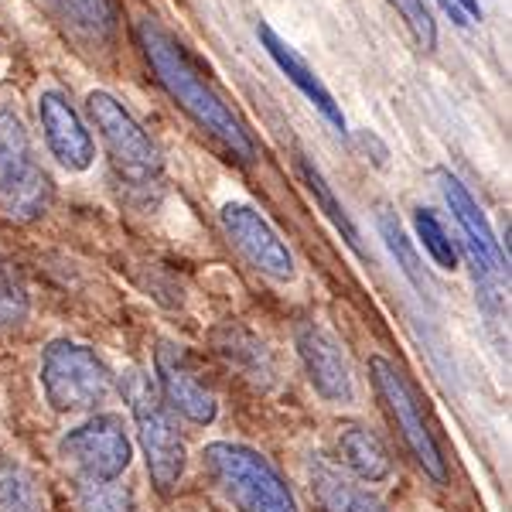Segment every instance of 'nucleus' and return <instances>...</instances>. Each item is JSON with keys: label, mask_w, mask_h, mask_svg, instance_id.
Returning <instances> with one entry per match:
<instances>
[{"label": "nucleus", "mask_w": 512, "mask_h": 512, "mask_svg": "<svg viewBox=\"0 0 512 512\" xmlns=\"http://www.w3.org/2000/svg\"><path fill=\"white\" fill-rule=\"evenodd\" d=\"M414 229H417L420 246L431 253V260L437 263V267H441V270L458 267V253H454V243H451L448 229L441 226V219H437L431 209H417L414 212Z\"/></svg>", "instance_id": "23"}, {"label": "nucleus", "mask_w": 512, "mask_h": 512, "mask_svg": "<svg viewBox=\"0 0 512 512\" xmlns=\"http://www.w3.org/2000/svg\"><path fill=\"white\" fill-rule=\"evenodd\" d=\"M301 178H304V185H308V192L315 195V202H318V209L325 212L328 216V222L342 233V239L345 243L352 246L355 253H359V233H355V226H352V219L345 216V209L338 205V198H335V192L328 188V181H325V175L315 168L311 161H301Z\"/></svg>", "instance_id": "20"}, {"label": "nucleus", "mask_w": 512, "mask_h": 512, "mask_svg": "<svg viewBox=\"0 0 512 512\" xmlns=\"http://www.w3.org/2000/svg\"><path fill=\"white\" fill-rule=\"evenodd\" d=\"M79 512H134V492L117 482H76Z\"/></svg>", "instance_id": "22"}, {"label": "nucleus", "mask_w": 512, "mask_h": 512, "mask_svg": "<svg viewBox=\"0 0 512 512\" xmlns=\"http://www.w3.org/2000/svg\"><path fill=\"white\" fill-rule=\"evenodd\" d=\"M441 7L451 14V21L458 24V28H472L475 21H482L478 0H441Z\"/></svg>", "instance_id": "26"}, {"label": "nucleus", "mask_w": 512, "mask_h": 512, "mask_svg": "<svg viewBox=\"0 0 512 512\" xmlns=\"http://www.w3.org/2000/svg\"><path fill=\"white\" fill-rule=\"evenodd\" d=\"M38 120H41V130H45V140H48V151L52 158L62 164L65 171H89L93 168V158H96V144L89 137L86 123L79 120V113L69 106V99L55 89L38 96Z\"/></svg>", "instance_id": "12"}, {"label": "nucleus", "mask_w": 512, "mask_h": 512, "mask_svg": "<svg viewBox=\"0 0 512 512\" xmlns=\"http://www.w3.org/2000/svg\"><path fill=\"white\" fill-rule=\"evenodd\" d=\"M0 512H45V492L35 472L11 454H0Z\"/></svg>", "instance_id": "19"}, {"label": "nucleus", "mask_w": 512, "mask_h": 512, "mask_svg": "<svg viewBox=\"0 0 512 512\" xmlns=\"http://www.w3.org/2000/svg\"><path fill=\"white\" fill-rule=\"evenodd\" d=\"M338 458L359 482H386L393 475V458L386 444L366 424H345L338 431Z\"/></svg>", "instance_id": "15"}, {"label": "nucleus", "mask_w": 512, "mask_h": 512, "mask_svg": "<svg viewBox=\"0 0 512 512\" xmlns=\"http://www.w3.org/2000/svg\"><path fill=\"white\" fill-rule=\"evenodd\" d=\"M154 376H158V393L171 414L185 417L195 427H209L219 417V400L198 376L195 359L178 342L161 338L154 349Z\"/></svg>", "instance_id": "9"}, {"label": "nucleus", "mask_w": 512, "mask_h": 512, "mask_svg": "<svg viewBox=\"0 0 512 512\" xmlns=\"http://www.w3.org/2000/svg\"><path fill=\"white\" fill-rule=\"evenodd\" d=\"M390 4L396 7V14L403 18V24H407L410 35H414L417 48L431 52V48L437 45V28H434L431 11L424 7V0H390Z\"/></svg>", "instance_id": "25"}, {"label": "nucleus", "mask_w": 512, "mask_h": 512, "mask_svg": "<svg viewBox=\"0 0 512 512\" xmlns=\"http://www.w3.org/2000/svg\"><path fill=\"white\" fill-rule=\"evenodd\" d=\"M140 48H144L147 62H151L154 76L161 79V86L168 89V96L175 99L181 110L192 117L205 134H212L226 147L233 158L239 161H253L256 147L246 127L239 123V117L222 103V96L205 82L202 72L195 69V62L185 55V48L178 45L158 21H140L137 28Z\"/></svg>", "instance_id": "1"}, {"label": "nucleus", "mask_w": 512, "mask_h": 512, "mask_svg": "<svg viewBox=\"0 0 512 512\" xmlns=\"http://www.w3.org/2000/svg\"><path fill=\"white\" fill-rule=\"evenodd\" d=\"M308 478H311V495H315L321 512H390L373 492L359 489L335 465H328L321 458L311 461Z\"/></svg>", "instance_id": "16"}, {"label": "nucleus", "mask_w": 512, "mask_h": 512, "mask_svg": "<svg viewBox=\"0 0 512 512\" xmlns=\"http://www.w3.org/2000/svg\"><path fill=\"white\" fill-rule=\"evenodd\" d=\"M52 202V178L35 161L24 123L0 113V212L14 222H31Z\"/></svg>", "instance_id": "5"}, {"label": "nucleus", "mask_w": 512, "mask_h": 512, "mask_svg": "<svg viewBox=\"0 0 512 512\" xmlns=\"http://www.w3.org/2000/svg\"><path fill=\"white\" fill-rule=\"evenodd\" d=\"M369 376H373L379 400L386 403V414H390L396 431H400L407 451L414 454V461L424 468V475L431 478V482L444 485L448 482V461H444L441 444H437V437L431 434V427H427L414 386H410L407 376H403L390 359H383V355L369 359Z\"/></svg>", "instance_id": "7"}, {"label": "nucleus", "mask_w": 512, "mask_h": 512, "mask_svg": "<svg viewBox=\"0 0 512 512\" xmlns=\"http://www.w3.org/2000/svg\"><path fill=\"white\" fill-rule=\"evenodd\" d=\"M294 345L297 355H301L304 373H308V383L315 386L321 400L338 403V407L355 403V376L349 366V355H345V345L325 325L301 321L294 332Z\"/></svg>", "instance_id": "10"}, {"label": "nucleus", "mask_w": 512, "mask_h": 512, "mask_svg": "<svg viewBox=\"0 0 512 512\" xmlns=\"http://www.w3.org/2000/svg\"><path fill=\"white\" fill-rule=\"evenodd\" d=\"M86 106L117 175L123 181H130V185H151L161 175V154L154 147V140L144 134V127L130 117L127 106L117 96L103 93V89L89 93Z\"/></svg>", "instance_id": "8"}, {"label": "nucleus", "mask_w": 512, "mask_h": 512, "mask_svg": "<svg viewBox=\"0 0 512 512\" xmlns=\"http://www.w3.org/2000/svg\"><path fill=\"white\" fill-rule=\"evenodd\" d=\"M222 229L226 236L239 246V253L253 263L260 274H267L270 280H294V253L287 250V243L277 236V229L270 226L253 205L246 202H229L219 212Z\"/></svg>", "instance_id": "11"}, {"label": "nucleus", "mask_w": 512, "mask_h": 512, "mask_svg": "<svg viewBox=\"0 0 512 512\" xmlns=\"http://www.w3.org/2000/svg\"><path fill=\"white\" fill-rule=\"evenodd\" d=\"M24 315H28V294H24V284L7 263H0V328L21 325Z\"/></svg>", "instance_id": "24"}, {"label": "nucleus", "mask_w": 512, "mask_h": 512, "mask_svg": "<svg viewBox=\"0 0 512 512\" xmlns=\"http://www.w3.org/2000/svg\"><path fill=\"white\" fill-rule=\"evenodd\" d=\"M59 458L82 482H120L134 461V441L113 414H89L59 437Z\"/></svg>", "instance_id": "6"}, {"label": "nucleus", "mask_w": 512, "mask_h": 512, "mask_svg": "<svg viewBox=\"0 0 512 512\" xmlns=\"http://www.w3.org/2000/svg\"><path fill=\"white\" fill-rule=\"evenodd\" d=\"M59 21L86 45H106L117 31V4L113 0H48Z\"/></svg>", "instance_id": "17"}, {"label": "nucleus", "mask_w": 512, "mask_h": 512, "mask_svg": "<svg viewBox=\"0 0 512 512\" xmlns=\"http://www.w3.org/2000/svg\"><path fill=\"white\" fill-rule=\"evenodd\" d=\"M379 233H383L386 246H390V253L396 256V260H400V270L410 277V284H414L417 291H427V287H431V280L424 277V267H420V260H417V250L410 246L407 233H403V226L396 222V216H393L390 209L379 212Z\"/></svg>", "instance_id": "21"}, {"label": "nucleus", "mask_w": 512, "mask_h": 512, "mask_svg": "<svg viewBox=\"0 0 512 512\" xmlns=\"http://www.w3.org/2000/svg\"><path fill=\"white\" fill-rule=\"evenodd\" d=\"M123 396L130 403V417H134L137 444L144 451L151 485L158 492H171L181 482L188 465L185 437L178 431V420L164 407L161 393L154 390V383L147 376L140 373L123 376Z\"/></svg>", "instance_id": "4"}, {"label": "nucleus", "mask_w": 512, "mask_h": 512, "mask_svg": "<svg viewBox=\"0 0 512 512\" xmlns=\"http://www.w3.org/2000/svg\"><path fill=\"white\" fill-rule=\"evenodd\" d=\"M260 41H263V48H267L270 59L277 62V69L284 72V76L291 79L304 96H308V103L315 106L321 117L332 123L335 130H345V113H342V106L335 103V96L328 93L325 82H321V79L315 76V72L308 69V62H304L301 55H297L294 48L287 45V41H280V38L274 35V28H267V24H260Z\"/></svg>", "instance_id": "14"}, {"label": "nucleus", "mask_w": 512, "mask_h": 512, "mask_svg": "<svg viewBox=\"0 0 512 512\" xmlns=\"http://www.w3.org/2000/svg\"><path fill=\"white\" fill-rule=\"evenodd\" d=\"M38 383L55 414H89L103 407L117 390L110 366L89 345L72 338H55L45 345L38 362Z\"/></svg>", "instance_id": "3"}, {"label": "nucleus", "mask_w": 512, "mask_h": 512, "mask_svg": "<svg viewBox=\"0 0 512 512\" xmlns=\"http://www.w3.org/2000/svg\"><path fill=\"white\" fill-rule=\"evenodd\" d=\"M437 181H441V192H444V202H448L451 216L458 219L461 233H465L468 256H472L475 270L485 277H499L502 274V246H499V239H495L485 212L478 209L472 192H468L451 171H437Z\"/></svg>", "instance_id": "13"}, {"label": "nucleus", "mask_w": 512, "mask_h": 512, "mask_svg": "<svg viewBox=\"0 0 512 512\" xmlns=\"http://www.w3.org/2000/svg\"><path fill=\"white\" fill-rule=\"evenodd\" d=\"M202 468L233 512H301L297 495L277 465L250 444L212 441L202 448Z\"/></svg>", "instance_id": "2"}, {"label": "nucleus", "mask_w": 512, "mask_h": 512, "mask_svg": "<svg viewBox=\"0 0 512 512\" xmlns=\"http://www.w3.org/2000/svg\"><path fill=\"white\" fill-rule=\"evenodd\" d=\"M216 349L226 355L246 379H253V383H260V386L274 383V359H270L267 345H263L256 335L246 332V328H239V325L219 328Z\"/></svg>", "instance_id": "18"}]
</instances>
